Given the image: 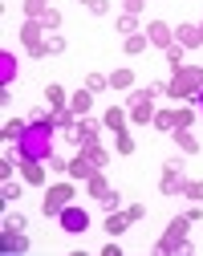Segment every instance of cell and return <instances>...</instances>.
Instances as JSON below:
<instances>
[{"instance_id":"cell-46","label":"cell","mask_w":203,"mask_h":256,"mask_svg":"<svg viewBox=\"0 0 203 256\" xmlns=\"http://www.w3.org/2000/svg\"><path fill=\"white\" fill-rule=\"evenodd\" d=\"M82 4H90V0H82Z\"/></svg>"},{"instance_id":"cell-27","label":"cell","mask_w":203,"mask_h":256,"mask_svg":"<svg viewBox=\"0 0 203 256\" xmlns=\"http://www.w3.org/2000/svg\"><path fill=\"white\" fill-rule=\"evenodd\" d=\"M45 102H49V110H57V106H70V94H65L61 86H45Z\"/></svg>"},{"instance_id":"cell-33","label":"cell","mask_w":203,"mask_h":256,"mask_svg":"<svg viewBox=\"0 0 203 256\" xmlns=\"http://www.w3.org/2000/svg\"><path fill=\"white\" fill-rule=\"evenodd\" d=\"M162 53H166V66H171V70H179V66H183V45H179V41H175L171 49H162Z\"/></svg>"},{"instance_id":"cell-19","label":"cell","mask_w":203,"mask_h":256,"mask_svg":"<svg viewBox=\"0 0 203 256\" xmlns=\"http://www.w3.org/2000/svg\"><path fill=\"white\" fill-rule=\"evenodd\" d=\"M24 130H28V118H8L4 130H0V138H4V142H20Z\"/></svg>"},{"instance_id":"cell-36","label":"cell","mask_w":203,"mask_h":256,"mask_svg":"<svg viewBox=\"0 0 203 256\" xmlns=\"http://www.w3.org/2000/svg\"><path fill=\"white\" fill-rule=\"evenodd\" d=\"M4 232H24V216L20 212H8L4 216Z\"/></svg>"},{"instance_id":"cell-10","label":"cell","mask_w":203,"mask_h":256,"mask_svg":"<svg viewBox=\"0 0 203 256\" xmlns=\"http://www.w3.org/2000/svg\"><path fill=\"white\" fill-rule=\"evenodd\" d=\"M45 171H49V163H41V158H20V179L28 187H41L45 183Z\"/></svg>"},{"instance_id":"cell-2","label":"cell","mask_w":203,"mask_h":256,"mask_svg":"<svg viewBox=\"0 0 203 256\" xmlns=\"http://www.w3.org/2000/svg\"><path fill=\"white\" fill-rule=\"evenodd\" d=\"M203 90V66H179L166 82V98L175 102H195V94Z\"/></svg>"},{"instance_id":"cell-17","label":"cell","mask_w":203,"mask_h":256,"mask_svg":"<svg viewBox=\"0 0 203 256\" xmlns=\"http://www.w3.org/2000/svg\"><path fill=\"white\" fill-rule=\"evenodd\" d=\"M78 150H82V154L90 158V163H94V167H106V163H110V150H106V146H102L98 138H94V142H86V146H78Z\"/></svg>"},{"instance_id":"cell-32","label":"cell","mask_w":203,"mask_h":256,"mask_svg":"<svg viewBox=\"0 0 203 256\" xmlns=\"http://www.w3.org/2000/svg\"><path fill=\"white\" fill-rule=\"evenodd\" d=\"M106 86H110V74H90L86 78V90H94V94H102Z\"/></svg>"},{"instance_id":"cell-38","label":"cell","mask_w":203,"mask_h":256,"mask_svg":"<svg viewBox=\"0 0 203 256\" xmlns=\"http://www.w3.org/2000/svg\"><path fill=\"white\" fill-rule=\"evenodd\" d=\"M41 24L49 28V33H57V24H61V12H57V8H49V12L41 16Z\"/></svg>"},{"instance_id":"cell-14","label":"cell","mask_w":203,"mask_h":256,"mask_svg":"<svg viewBox=\"0 0 203 256\" xmlns=\"http://www.w3.org/2000/svg\"><path fill=\"white\" fill-rule=\"evenodd\" d=\"M70 110H74L78 118H86V114L94 110V90H78V94H70Z\"/></svg>"},{"instance_id":"cell-23","label":"cell","mask_w":203,"mask_h":256,"mask_svg":"<svg viewBox=\"0 0 203 256\" xmlns=\"http://www.w3.org/2000/svg\"><path fill=\"white\" fill-rule=\"evenodd\" d=\"M146 45H150V37H146V33H130V37L122 41V49H126V57H138V53H142Z\"/></svg>"},{"instance_id":"cell-7","label":"cell","mask_w":203,"mask_h":256,"mask_svg":"<svg viewBox=\"0 0 203 256\" xmlns=\"http://www.w3.org/2000/svg\"><path fill=\"white\" fill-rule=\"evenodd\" d=\"M20 45L28 49V57H45V53H49V49H45V24H41V20H24Z\"/></svg>"},{"instance_id":"cell-9","label":"cell","mask_w":203,"mask_h":256,"mask_svg":"<svg viewBox=\"0 0 203 256\" xmlns=\"http://www.w3.org/2000/svg\"><path fill=\"white\" fill-rule=\"evenodd\" d=\"M146 37H150L154 49H171V45H175V28L166 24V20H150V24H146Z\"/></svg>"},{"instance_id":"cell-34","label":"cell","mask_w":203,"mask_h":256,"mask_svg":"<svg viewBox=\"0 0 203 256\" xmlns=\"http://www.w3.org/2000/svg\"><path fill=\"white\" fill-rule=\"evenodd\" d=\"M12 200H20V183L4 179V191H0V204H12Z\"/></svg>"},{"instance_id":"cell-6","label":"cell","mask_w":203,"mask_h":256,"mask_svg":"<svg viewBox=\"0 0 203 256\" xmlns=\"http://www.w3.org/2000/svg\"><path fill=\"white\" fill-rule=\"evenodd\" d=\"M183 183H187L183 158H166V163H162V179H158V191H162V196H183Z\"/></svg>"},{"instance_id":"cell-8","label":"cell","mask_w":203,"mask_h":256,"mask_svg":"<svg viewBox=\"0 0 203 256\" xmlns=\"http://www.w3.org/2000/svg\"><path fill=\"white\" fill-rule=\"evenodd\" d=\"M57 220H61V228H65V232H74V236H82V232L90 228V212L78 208V204H65Z\"/></svg>"},{"instance_id":"cell-35","label":"cell","mask_w":203,"mask_h":256,"mask_svg":"<svg viewBox=\"0 0 203 256\" xmlns=\"http://www.w3.org/2000/svg\"><path fill=\"white\" fill-rule=\"evenodd\" d=\"M98 204H102V208H106V212H118V208H122V196H118V191L110 187V191H106V196H102Z\"/></svg>"},{"instance_id":"cell-21","label":"cell","mask_w":203,"mask_h":256,"mask_svg":"<svg viewBox=\"0 0 203 256\" xmlns=\"http://www.w3.org/2000/svg\"><path fill=\"white\" fill-rule=\"evenodd\" d=\"M74 122H78V114H74L70 106H57V110H53V126H57V130L70 134V130H74Z\"/></svg>"},{"instance_id":"cell-18","label":"cell","mask_w":203,"mask_h":256,"mask_svg":"<svg viewBox=\"0 0 203 256\" xmlns=\"http://www.w3.org/2000/svg\"><path fill=\"white\" fill-rule=\"evenodd\" d=\"M126 122H130V114H126L122 106H110V110H106V118H102V126H106V130H114V134H118V130H126Z\"/></svg>"},{"instance_id":"cell-37","label":"cell","mask_w":203,"mask_h":256,"mask_svg":"<svg viewBox=\"0 0 203 256\" xmlns=\"http://www.w3.org/2000/svg\"><path fill=\"white\" fill-rule=\"evenodd\" d=\"M114 146H118V154H134V138H130L126 130H118V138H114Z\"/></svg>"},{"instance_id":"cell-31","label":"cell","mask_w":203,"mask_h":256,"mask_svg":"<svg viewBox=\"0 0 203 256\" xmlns=\"http://www.w3.org/2000/svg\"><path fill=\"white\" fill-rule=\"evenodd\" d=\"M118 33H122V37L138 33V16H134V12H122V16H118Z\"/></svg>"},{"instance_id":"cell-24","label":"cell","mask_w":203,"mask_h":256,"mask_svg":"<svg viewBox=\"0 0 203 256\" xmlns=\"http://www.w3.org/2000/svg\"><path fill=\"white\" fill-rule=\"evenodd\" d=\"M171 138H175V146H179L183 154H195V150H199V138H195L191 130H175Z\"/></svg>"},{"instance_id":"cell-5","label":"cell","mask_w":203,"mask_h":256,"mask_svg":"<svg viewBox=\"0 0 203 256\" xmlns=\"http://www.w3.org/2000/svg\"><path fill=\"white\" fill-rule=\"evenodd\" d=\"M126 102H130V110H126V114H130V122H134V126L154 122V90H150V86H146V90H130V98H126Z\"/></svg>"},{"instance_id":"cell-13","label":"cell","mask_w":203,"mask_h":256,"mask_svg":"<svg viewBox=\"0 0 203 256\" xmlns=\"http://www.w3.org/2000/svg\"><path fill=\"white\" fill-rule=\"evenodd\" d=\"M175 41H179L183 49H199V45H203V24H179V28H175Z\"/></svg>"},{"instance_id":"cell-26","label":"cell","mask_w":203,"mask_h":256,"mask_svg":"<svg viewBox=\"0 0 203 256\" xmlns=\"http://www.w3.org/2000/svg\"><path fill=\"white\" fill-rule=\"evenodd\" d=\"M195 114H199V106H179V110H175V130H191Z\"/></svg>"},{"instance_id":"cell-11","label":"cell","mask_w":203,"mask_h":256,"mask_svg":"<svg viewBox=\"0 0 203 256\" xmlns=\"http://www.w3.org/2000/svg\"><path fill=\"white\" fill-rule=\"evenodd\" d=\"M65 138H70L74 146H86V142H94V138H98V122H90V118H78V122H74V130L65 134Z\"/></svg>"},{"instance_id":"cell-42","label":"cell","mask_w":203,"mask_h":256,"mask_svg":"<svg viewBox=\"0 0 203 256\" xmlns=\"http://www.w3.org/2000/svg\"><path fill=\"white\" fill-rule=\"evenodd\" d=\"M90 12H98V16H106V12H110V0H90Z\"/></svg>"},{"instance_id":"cell-41","label":"cell","mask_w":203,"mask_h":256,"mask_svg":"<svg viewBox=\"0 0 203 256\" xmlns=\"http://www.w3.org/2000/svg\"><path fill=\"white\" fill-rule=\"evenodd\" d=\"M126 216L138 224V220H146V208H142V204H130V208H126Z\"/></svg>"},{"instance_id":"cell-4","label":"cell","mask_w":203,"mask_h":256,"mask_svg":"<svg viewBox=\"0 0 203 256\" xmlns=\"http://www.w3.org/2000/svg\"><path fill=\"white\" fill-rule=\"evenodd\" d=\"M74 196H78V183H74L70 175H65L61 183H53V187L45 191L41 212H45V216H61V208H65V204H74Z\"/></svg>"},{"instance_id":"cell-45","label":"cell","mask_w":203,"mask_h":256,"mask_svg":"<svg viewBox=\"0 0 203 256\" xmlns=\"http://www.w3.org/2000/svg\"><path fill=\"white\" fill-rule=\"evenodd\" d=\"M195 106H199V114H203V90H199V94H195Z\"/></svg>"},{"instance_id":"cell-25","label":"cell","mask_w":203,"mask_h":256,"mask_svg":"<svg viewBox=\"0 0 203 256\" xmlns=\"http://www.w3.org/2000/svg\"><path fill=\"white\" fill-rule=\"evenodd\" d=\"M49 8H53V0H24V16L28 20H41Z\"/></svg>"},{"instance_id":"cell-1","label":"cell","mask_w":203,"mask_h":256,"mask_svg":"<svg viewBox=\"0 0 203 256\" xmlns=\"http://www.w3.org/2000/svg\"><path fill=\"white\" fill-rule=\"evenodd\" d=\"M53 122H28V130L20 134L16 142V158H41V163H49L53 158Z\"/></svg>"},{"instance_id":"cell-22","label":"cell","mask_w":203,"mask_h":256,"mask_svg":"<svg viewBox=\"0 0 203 256\" xmlns=\"http://www.w3.org/2000/svg\"><path fill=\"white\" fill-rule=\"evenodd\" d=\"M86 191H90V196H94V200H102V196H106V191H110V179H106V175H102V171H94V175L86 179Z\"/></svg>"},{"instance_id":"cell-20","label":"cell","mask_w":203,"mask_h":256,"mask_svg":"<svg viewBox=\"0 0 203 256\" xmlns=\"http://www.w3.org/2000/svg\"><path fill=\"white\" fill-rule=\"evenodd\" d=\"M12 78H16V57L4 49L0 53V86H12Z\"/></svg>"},{"instance_id":"cell-30","label":"cell","mask_w":203,"mask_h":256,"mask_svg":"<svg viewBox=\"0 0 203 256\" xmlns=\"http://www.w3.org/2000/svg\"><path fill=\"white\" fill-rule=\"evenodd\" d=\"M183 200L203 204V179H187V183H183Z\"/></svg>"},{"instance_id":"cell-29","label":"cell","mask_w":203,"mask_h":256,"mask_svg":"<svg viewBox=\"0 0 203 256\" xmlns=\"http://www.w3.org/2000/svg\"><path fill=\"white\" fill-rule=\"evenodd\" d=\"M110 90H134V74L130 70H114L110 74Z\"/></svg>"},{"instance_id":"cell-28","label":"cell","mask_w":203,"mask_h":256,"mask_svg":"<svg viewBox=\"0 0 203 256\" xmlns=\"http://www.w3.org/2000/svg\"><path fill=\"white\" fill-rule=\"evenodd\" d=\"M154 130L171 134V130H175V110H154Z\"/></svg>"},{"instance_id":"cell-44","label":"cell","mask_w":203,"mask_h":256,"mask_svg":"<svg viewBox=\"0 0 203 256\" xmlns=\"http://www.w3.org/2000/svg\"><path fill=\"white\" fill-rule=\"evenodd\" d=\"M102 256H122V248L114 244V236H110V244H106V248H102Z\"/></svg>"},{"instance_id":"cell-16","label":"cell","mask_w":203,"mask_h":256,"mask_svg":"<svg viewBox=\"0 0 203 256\" xmlns=\"http://www.w3.org/2000/svg\"><path fill=\"white\" fill-rule=\"evenodd\" d=\"M0 252H28V236L24 232H4V236H0Z\"/></svg>"},{"instance_id":"cell-39","label":"cell","mask_w":203,"mask_h":256,"mask_svg":"<svg viewBox=\"0 0 203 256\" xmlns=\"http://www.w3.org/2000/svg\"><path fill=\"white\" fill-rule=\"evenodd\" d=\"M45 49H49V53H65V37L49 33V37H45Z\"/></svg>"},{"instance_id":"cell-12","label":"cell","mask_w":203,"mask_h":256,"mask_svg":"<svg viewBox=\"0 0 203 256\" xmlns=\"http://www.w3.org/2000/svg\"><path fill=\"white\" fill-rule=\"evenodd\" d=\"M94 171H102V167H94V163H90V158H86V154H82V150H78V154H74V158H70V171H65V175H70V179H74V183H86V179H90V175H94Z\"/></svg>"},{"instance_id":"cell-40","label":"cell","mask_w":203,"mask_h":256,"mask_svg":"<svg viewBox=\"0 0 203 256\" xmlns=\"http://www.w3.org/2000/svg\"><path fill=\"white\" fill-rule=\"evenodd\" d=\"M49 171H53V175H65V171H70V163H65V158H57V154H53V158H49Z\"/></svg>"},{"instance_id":"cell-43","label":"cell","mask_w":203,"mask_h":256,"mask_svg":"<svg viewBox=\"0 0 203 256\" xmlns=\"http://www.w3.org/2000/svg\"><path fill=\"white\" fill-rule=\"evenodd\" d=\"M142 4H146V0H122V8H126V12H134V16L142 12Z\"/></svg>"},{"instance_id":"cell-3","label":"cell","mask_w":203,"mask_h":256,"mask_svg":"<svg viewBox=\"0 0 203 256\" xmlns=\"http://www.w3.org/2000/svg\"><path fill=\"white\" fill-rule=\"evenodd\" d=\"M187 228H191V220H187V216H175L171 224H166V232H162V240L154 244V252H158V256H171V252H191Z\"/></svg>"},{"instance_id":"cell-15","label":"cell","mask_w":203,"mask_h":256,"mask_svg":"<svg viewBox=\"0 0 203 256\" xmlns=\"http://www.w3.org/2000/svg\"><path fill=\"white\" fill-rule=\"evenodd\" d=\"M130 224H134V220L126 216V208H118V212H106V232H110V236H122V232L130 228Z\"/></svg>"}]
</instances>
